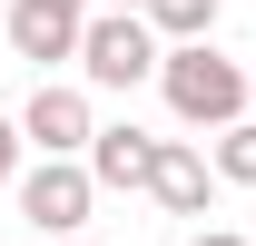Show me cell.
Listing matches in <instances>:
<instances>
[{
	"label": "cell",
	"mask_w": 256,
	"mask_h": 246,
	"mask_svg": "<svg viewBox=\"0 0 256 246\" xmlns=\"http://www.w3.org/2000/svg\"><path fill=\"white\" fill-rule=\"evenodd\" d=\"M158 89H168V108H178L188 128H207V138L246 118V69L226 60L217 40H197V50H158Z\"/></svg>",
	"instance_id": "6da1fadb"
},
{
	"label": "cell",
	"mask_w": 256,
	"mask_h": 246,
	"mask_svg": "<svg viewBox=\"0 0 256 246\" xmlns=\"http://www.w3.org/2000/svg\"><path fill=\"white\" fill-rule=\"evenodd\" d=\"M79 69H89V89H138V79H158V30L138 10H98L79 30Z\"/></svg>",
	"instance_id": "7a4b0ae2"
},
{
	"label": "cell",
	"mask_w": 256,
	"mask_h": 246,
	"mask_svg": "<svg viewBox=\"0 0 256 246\" xmlns=\"http://www.w3.org/2000/svg\"><path fill=\"white\" fill-rule=\"evenodd\" d=\"M10 197H20V216H30L50 246H69L79 226H89V207H98V187H89V168H79V158H40V168H20V187H10Z\"/></svg>",
	"instance_id": "3957f363"
},
{
	"label": "cell",
	"mask_w": 256,
	"mask_h": 246,
	"mask_svg": "<svg viewBox=\"0 0 256 246\" xmlns=\"http://www.w3.org/2000/svg\"><path fill=\"white\" fill-rule=\"evenodd\" d=\"M10 128H20V148H40V158H89V138H98L89 89H69V79H40L30 108H20Z\"/></svg>",
	"instance_id": "277c9868"
},
{
	"label": "cell",
	"mask_w": 256,
	"mask_h": 246,
	"mask_svg": "<svg viewBox=\"0 0 256 246\" xmlns=\"http://www.w3.org/2000/svg\"><path fill=\"white\" fill-rule=\"evenodd\" d=\"M79 30H89V0H10V50L20 60H79Z\"/></svg>",
	"instance_id": "5b68a950"
},
{
	"label": "cell",
	"mask_w": 256,
	"mask_h": 246,
	"mask_svg": "<svg viewBox=\"0 0 256 246\" xmlns=\"http://www.w3.org/2000/svg\"><path fill=\"white\" fill-rule=\"evenodd\" d=\"M207 148H188V138H158V158H148V197H158L168 216H207Z\"/></svg>",
	"instance_id": "8992f818"
},
{
	"label": "cell",
	"mask_w": 256,
	"mask_h": 246,
	"mask_svg": "<svg viewBox=\"0 0 256 246\" xmlns=\"http://www.w3.org/2000/svg\"><path fill=\"white\" fill-rule=\"evenodd\" d=\"M148 158H158L148 128H98L79 168H89V187H148Z\"/></svg>",
	"instance_id": "52a82bcc"
},
{
	"label": "cell",
	"mask_w": 256,
	"mask_h": 246,
	"mask_svg": "<svg viewBox=\"0 0 256 246\" xmlns=\"http://www.w3.org/2000/svg\"><path fill=\"white\" fill-rule=\"evenodd\" d=\"M217 10L226 0H148L138 20L158 30V50H197V40H217Z\"/></svg>",
	"instance_id": "ba28073f"
},
{
	"label": "cell",
	"mask_w": 256,
	"mask_h": 246,
	"mask_svg": "<svg viewBox=\"0 0 256 246\" xmlns=\"http://www.w3.org/2000/svg\"><path fill=\"white\" fill-rule=\"evenodd\" d=\"M207 178H217V187H256V118L217 128V148H207Z\"/></svg>",
	"instance_id": "9c48e42d"
},
{
	"label": "cell",
	"mask_w": 256,
	"mask_h": 246,
	"mask_svg": "<svg viewBox=\"0 0 256 246\" xmlns=\"http://www.w3.org/2000/svg\"><path fill=\"white\" fill-rule=\"evenodd\" d=\"M0 187H20V128L0 118Z\"/></svg>",
	"instance_id": "30bf717a"
},
{
	"label": "cell",
	"mask_w": 256,
	"mask_h": 246,
	"mask_svg": "<svg viewBox=\"0 0 256 246\" xmlns=\"http://www.w3.org/2000/svg\"><path fill=\"white\" fill-rule=\"evenodd\" d=\"M188 246H246V236H236V226H197Z\"/></svg>",
	"instance_id": "8fae6325"
},
{
	"label": "cell",
	"mask_w": 256,
	"mask_h": 246,
	"mask_svg": "<svg viewBox=\"0 0 256 246\" xmlns=\"http://www.w3.org/2000/svg\"><path fill=\"white\" fill-rule=\"evenodd\" d=\"M98 10H148V0H98Z\"/></svg>",
	"instance_id": "7c38bea8"
},
{
	"label": "cell",
	"mask_w": 256,
	"mask_h": 246,
	"mask_svg": "<svg viewBox=\"0 0 256 246\" xmlns=\"http://www.w3.org/2000/svg\"><path fill=\"white\" fill-rule=\"evenodd\" d=\"M246 108H256V79H246Z\"/></svg>",
	"instance_id": "4fadbf2b"
},
{
	"label": "cell",
	"mask_w": 256,
	"mask_h": 246,
	"mask_svg": "<svg viewBox=\"0 0 256 246\" xmlns=\"http://www.w3.org/2000/svg\"><path fill=\"white\" fill-rule=\"evenodd\" d=\"M69 246H89V236H69Z\"/></svg>",
	"instance_id": "5bb4252c"
}]
</instances>
